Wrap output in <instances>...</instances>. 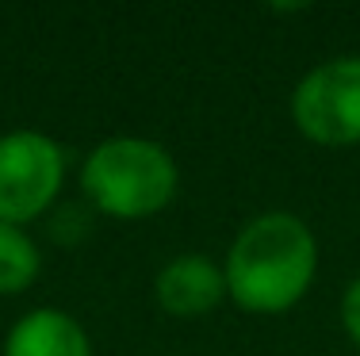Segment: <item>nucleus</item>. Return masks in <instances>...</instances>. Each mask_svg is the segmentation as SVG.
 I'll return each mask as SVG.
<instances>
[{
	"label": "nucleus",
	"instance_id": "nucleus-5",
	"mask_svg": "<svg viewBox=\"0 0 360 356\" xmlns=\"http://www.w3.org/2000/svg\"><path fill=\"white\" fill-rule=\"evenodd\" d=\"M153 295L158 307L173 318H203L226 299V276L222 265L200 253H184L173 257L153 279Z\"/></svg>",
	"mask_w": 360,
	"mask_h": 356
},
{
	"label": "nucleus",
	"instance_id": "nucleus-4",
	"mask_svg": "<svg viewBox=\"0 0 360 356\" xmlns=\"http://www.w3.org/2000/svg\"><path fill=\"white\" fill-rule=\"evenodd\" d=\"M65 180V157L50 134H0V223L23 226L58 203Z\"/></svg>",
	"mask_w": 360,
	"mask_h": 356
},
{
	"label": "nucleus",
	"instance_id": "nucleus-1",
	"mask_svg": "<svg viewBox=\"0 0 360 356\" xmlns=\"http://www.w3.org/2000/svg\"><path fill=\"white\" fill-rule=\"evenodd\" d=\"M319 242L291 211L250 218L226 253V295L250 315H284L314 284Z\"/></svg>",
	"mask_w": 360,
	"mask_h": 356
},
{
	"label": "nucleus",
	"instance_id": "nucleus-3",
	"mask_svg": "<svg viewBox=\"0 0 360 356\" xmlns=\"http://www.w3.org/2000/svg\"><path fill=\"white\" fill-rule=\"evenodd\" d=\"M291 123L319 146L360 142V58L341 54L314 65L291 92Z\"/></svg>",
	"mask_w": 360,
	"mask_h": 356
},
{
	"label": "nucleus",
	"instance_id": "nucleus-8",
	"mask_svg": "<svg viewBox=\"0 0 360 356\" xmlns=\"http://www.w3.org/2000/svg\"><path fill=\"white\" fill-rule=\"evenodd\" d=\"M341 326H345V334L353 337V345L360 349V276L341 295Z\"/></svg>",
	"mask_w": 360,
	"mask_h": 356
},
{
	"label": "nucleus",
	"instance_id": "nucleus-2",
	"mask_svg": "<svg viewBox=\"0 0 360 356\" xmlns=\"http://www.w3.org/2000/svg\"><path fill=\"white\" fill-rule=\"evenodd\" d=\"M81 188L100 215L139 223L153 218L176 199L180 173L161 142L150 138H104L81 169Z\"/></svg>",
	"mask_w": 360,
	"mask_h": 356
},
{
	"label": "nucleus",
	"instance_id": "nucleus-7",
	"mask_svg": "<svg viewBox=\"0 0 360 356\" xmlns=\"http://www.w3.org/2000/svg\"><path fill=\"white\" fill-rule=\"evenodd\" d=\"M42 257L23 226L0 223V295H20L39 279Z\"/></svg>",
	"mask_w": 360,
	"mask_h": 356
},
{
	"label": "nucleus",
	"instance_id": "nucleus-6",
	"mask_svg": "<svg viewBox=\"0 0 360 356\" xmlns=\"http://www.w3.org/2000/svg\"><path fill=\"white\" fill-rule=\"evenodd\" d=\"M4 356H92V341L73 315L39 307L15 318L4 337Z\"/></svg>",
	"mask_w": 360,
	"mask_h": 356
}]
</instances>
